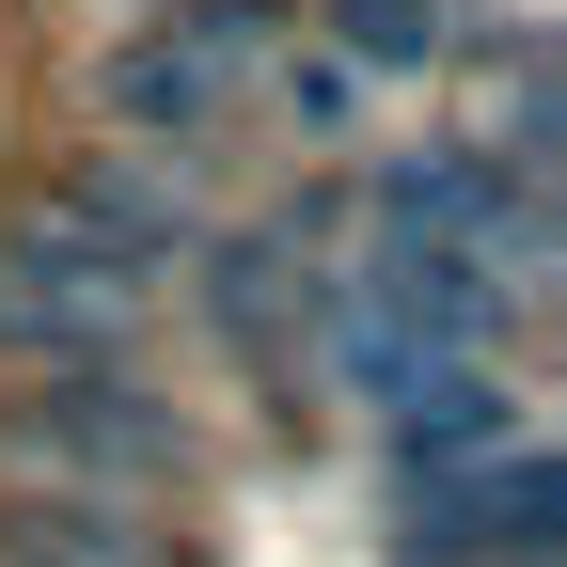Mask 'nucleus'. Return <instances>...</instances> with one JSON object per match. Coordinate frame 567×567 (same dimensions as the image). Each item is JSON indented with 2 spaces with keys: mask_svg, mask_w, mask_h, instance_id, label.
Masks as SVG:
<instances>
[{
  "mask_svg": "<svg viewBox=\"0 0 567 567\" xmlns=\"http://www.w3.org/2000/svg\"><path fill=\"white\" fill-rule=\"evenodd\" d=\"M268 63H284V0H158V17L95 63V111L142 126V142H221Z\"/></svg>",
  "mask_w": 567,
  "mask_h": 567,
  "instance_id": "obj_3",
  "label": "nucleus"
},
{
  "mask_svg": "<svg viewBox=\"0 0 567 567\" xmlns=\"http://www.w3.org/2000/svg\"><path fill=\"white\" fill-rule=\"evenodd\" d=\"M551 536H567L551 442L488 457V473H457V488H394V567H551Z\"/></svg>",
  "mask_w": 567,
  "mask_h": 567,
  "instance_id": "obj_5",
  "label": "nucleus"
},
{
  "mask_svg": "<svg viewBox=\"0 0 567 567\" xmlns=\"http://www.w3.org/2000/svg\"><path fill=\"white\" fill-rule=\"evenodd\" d=\"M363 63H347V48H284L268 63V111H284V142H347V126H363Z\"/></svg>",
  "mask_w": 567,
  "mask_h": 567,
  "instance_id": "obj_9",
  "label": "nucleus"
},
{
  "mask_svg": "<svg viewBox=\"0 0 567 567\" xmlns=\"http://www.w3.org/2000/svg\"><path fill=\"white\" fill-rule=\"evenodd\" d=\"M0 567H189L142 505H80V488H0Z\"/></svg>",
  "mask_w": 567,
  "mask_h": 567,
  "instance_id": "obj_8",
  "label": "nucleus"
},
{
  "mask_svg": "<svg viewBox=\"0 0 567 567\" xmlns=\"http://www.w3.org/2000/svg\"><path fill=\"white\" fill-rule=\"evenodd\" d=\"M331 48L363 63V80H410V63L442 48V0H331Z\"/></svg>",
  "mask_w": 567,
  "mask_h": 567,
  "instance_id": "obj_10",
  "label": "nucleus"
},
{
  "mask_svg": "<svg viewBox=\"0 0 567 567\" xmlns=\"http://www.w3.org/2000/svg\"><path fill=\"white\" fill-rule=\"evenodd\" d=\"M0 473L17 488H80V505H189V473H205V425L158 394V379H126V363H63L48 394L0 410Z\"/></svg>",
  "mask_w": 567,
  "mask_h": 567,
  "instance_id": "obj_2",
  "label": "nucleus"
},
{
  "mask_svg": "<svg viewBox=\"0 0 567 567\" xmlns=\"http://www.w3.org/2000/svg\"><path fill=\"white\" fill-rule=\"evenodd\" d=\"M505 363V284L473 252H410V237H363L347 284L316 300V379H347L363 410H410L442 379H488Z\"/></svg>",
  "mask_w": 567,
  "mask_h": 567,
  "instance_id": "obj_1",
  "label": "nucleus"
},
{
  "mask_svg": "<svg viewBox=\"0 0 567 567\" xmlns=\"http://www.w3.org/2000/svg\"><path fill=\"white\" fill-rule=\"evenodd\" d=\"M142 300H158V268H126L111 237L63 221V205H17V221H0V347H17V363H126Z\"/></svg>",
  "mask_w": 567,
  "mask_h": 567,
  "instance_id": "obj_4",
  "label": "nucleus"
},
{
  "mask_svg": "<svg viewBox=\"0 0 567 567\" xmlns=\"http://www.w3.org/2000/svg\"><path fill=\"white\" fill-rule=\"evenodd\" d=\"M316 300H331L316 205H284V221L221 237V268H205V316H221V347H237L252 379H316Z\"/></svg>",
  "mask_w": 567,
  "mask_h": 567,
  "instance_id": "obj_6",
  "label": "nucleus"
},
{
  "mask_svg": "<svg viewBox=\"0 0 567 567\" xmlns=\"http://www.w3.org/2000/svg\"><path fill=\"white\" fill-rule=\"evenodd\" d=\"M536 425L505 410V379H442V394H410V410H379V457H394V488H457V473H488V457H520Z\"/></svg>",
  "mask_w": 567,
  "mask_h": 567,
  "instance_id": "obj_7",
  "label": "nucleus"
}]
</instances>
